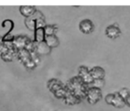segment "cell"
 Listing matches in <instances>:
<instances>
[{"label":"cell","mask_w":130,"mask_h":111,"mask_svg":"<svg viewBox=\"0 0 130 111\" xmlns=\"http://www.w3.org/2000/svg\"><path fill=\"white\" fill-rule=\"evenodd\" d=\"M66 86L71 92L74 93L81 100H84V98H87V91L88 90L89 86L86 84L78 75L70 79Z\"/></svg>","instance_id":"cell-1"},{"label":"cell","mask_w":130,"mask_h":111,"mask_svg":"<svg viewBox=\"0 0 130 111\" xmlns=\"http://www.w3.org/2000/svg\"><path fill=\"white\" fill-rule=\"evenodd\" d=\"M17 58H18L19 61L22 62V64L25 66V67H27L28 69H34L37 66V65L35 64V62L32 60V58H31L29 51L27 50L26 48L19 49L18 55H17Z\"/></svg>","instance_id":"cell-2"},{"label":"cell","mask_w":130,"mask_h":111,"mask_svg":"<svg viewBox=\"0 0 130 111\" xmlns=\"http://www.w3.org/2000/svg\"><path fill=\"white\" fill-rule=\"evenodd\" d=\"M105 101L109 105H111L117 108H122L126 106L125 100L119 94V92L110 93L105 97Z\"/></svg>","instance_id":"cell-3"},{"label":"cell","mask_w":130,"mask_h":111,"mask_svg":"<svg viewBox=\"0 0 130 111\" xmlns=\"http://www.w3.org/2000/svg\"><path fill=\"white\" fill-rule=\"evenodd\" d=\"M101 98H102L101 89H97V88H94V87L88 88V90L87 91V100L89 103L94 105V104L97 103Z\"/></svg>","instance_id":"cell-4"},{"label":"cell","mask_w":130,"mask_h":111,"mask_svg":"<svg viewBox=\"0 0 130 111\" xmlns=\"http://www.w3.org/2000/svg\"><path fill=\"white\" fill-rule=\"evenodd\" d=\"M78 76L83 80V82L86 84L89 85L92 83V82L94 81V78L92 77L90 73V70L85 66H80L78 67Z\"/></svg>","instance_id":"cell-5"},{"label":"cell","mask_w":130,"mask_h":111,"mask_svg":"<svg viewBox=\"0 0 130 111\" xmlns=\"http://www.w3.org/2000/svg\"><path fill=\"white\" fill-rule=\"evenodd\" d=\"M39 18H45L43 14L39 11H36L35 14L30 17H28L25 19V25L30 31H34L36 30V21Z\"/></svg>","instance_id":"cell-6"},{"label":"cell","mask_w":130,"mask_h":111,"mask_svg":"<svg viewBox=\"0 0 130 111\" xmlns=\"http://www.w3.org/2000/svg\"><path fill=\"white\" fill-rule=\"evenodd\" d=\"M78 28H79L80 31L83 32L84 34H90L94 31V22L89 19H85L82 20L78 24Z\"/></svg>","instance_id":"cell-7"},{"label":"cell","mask_w":130,"mask_h":111,"mask_svg":"<svg viewBox=\"0 0 130 111\" xmlns=\"http://www.w3.org/2000/svg\"><path fill=\"white\" fill-rule=\"evenodd\" d=\"M31 41V40L29 37L25 36V35H18V36L14 37L13 43L14 44V46L18 49H22L25 48L26 46Z\"/></svg>","instance_id":"cell-8"},{"label":"cell","mask_w":130,"mask_h":111,"mask_svg":"<svg viewBox=\"0 0 130 111\" xmlns=\"http://www.w3.org/2000/svg\"><path fill=\"white\" fill-rule=\"evenodd\" d=\"M121 34L120 29L117 23L111 24L108 26L105 30V35L110 39H117Z\"/></svg>","instance_id":"cell-9"},{"label":"cell","mask_w":130,"mask_h":111,"mask_svg":"<svg viewBox=\"0 0 130 111\" xmlns=\"http://www.w3.org/2000/svg\"><path fill=\"white\" fill-rule=\"evenodd\" d=\"M64 84L58 79H51L47 82V88L49 89V91H52L53 93H54L55 91H57L58 90L61 89L62 87H64Z\"/></svg>","instance_id":"cell-10"},{"label":"cell","mask_w":130,"mask_h":111,"mask_svg":"<svg viewBox=\"0 0 130 111\" xmlns=\"http://www.w3.org/2000/svg\"><path fill=\"white\" fill-rule=\"evenodd\" d=\"M63 100H64V102L67 104V105H71V106L78 104L81 101V100H80L79 98H78V97H77L74 93L71 92V91H69L68 94L66 95V97H65Z\"/></svg>","instance_id":"cell-11"},{"label":"cell","mask_w":130,"mask_h":111,"mask_svg":"<svg viewBox=\"0 0 130 111\" xmlns=\"http://www.w3.org/2000/svg\"><path fill=\"white\" fill-rule=\"evenodd\" d=\"M36 52L38 53L39 56H43V55H48L51 51V48L48 47L45 41L43 42H40V43L37 44V47H36Z\"/></svg>","instance_id":"cell-12"},{"label":"cell","mask_w":130,"mask_h":111,"mask_svg":"<svg viewBox=\"0 0 130 111\" xmlns=\"http://www.w3.org/2000/svg\"><path fill=\"white\" fill-rule=\"evenodd\" d=\"M36 11V7L33 6H22L20 7V13L26 18L32 16Z\"/></svg>","instance_id":"cell-13"},{"label":"cell","mask_w":130,"mask_h":111,"mask_svg":"<svg viewBox=\"0 0 130 111\" xmlns=\"http://www.w3.org/2000/svg\"><path fill=\"white\" fill-rule=\"evenodd\" d=\"M90 73L94 79H104L105 71L100 66H94L90 70Z\"/></svg>","instance_id":"cell-14"},{"label":"cell","mask_w":130,"mask_h":111,"mask_svg":"<svg viewBox=\"0 0 130 111\" xmlns=\"http://www.w3.org/2000/svg\"><path fill=\"white\" fill-rule=\"evenodd\" d=\"M45 43L48 45V47L50 48H54L59 46L60 41L58 40V38L56 37V35H51V36H45Z\"/></svg>","instance_id":"cell-15"},{"label":"cell","mask_w":130,"mask_h":111,"mask_svg":"<svg viewBox=\"0 0 130 111\" xmlns=\"http://www.w3.org/2000/svg\"><path fill=\"white\" fill-rule=\"evenodd\" d=\"M45 34L43 28L35 30V39H34L35 41L38 42V43H40V42L45 41Z\"/></svg>","instance_id":"cell-16"},{"label":"cell","mask_w":130,"mask_h":111,"mask_svg":"<svg viewBox=\"0 0 130 111\" xmlns=\"http://www.w3.org/2000/svg\"><path fill=\"white\" fill-rule=\"evenodd\" d=\"M69 91L70 90L68 89V87L65 85L64 87H62L61 89H60V90H58L57 91H55L54 94L57 98H64L65 97H66V95L68 94Z\"/></svg>","instance_id":"cell-17"},{"label":"cell","mask_w":130,"mask_h":111,"mask_svg":"<svg viewBox=\"0 0 130 111\" xmlns=\"http://www.w3.org/2000/svg\"><path fill=\"white\" fill-rule=\"evenodd\" d=\"M105 81L104 79H94V81L92 82V83L89 84V87H94L97 88V89H102L104 86Z\"/></svg>","instance_id":"cell-18"},{"label":"cell","mask_w":130,"mask_h":111,"mask_svg":"<svg viewBox=\"0 0 130 111\" xmlns=\"http://www.w3.org/2000/svg\"><path fill=\"white\" fill-rule=\"evenodd\" d=\"M45 36H51V35H55L57 31V26L56 25H46L44 28Z\"/></svg>","instance_id":"cell-19"},{"label":"cell","mask_w":130,"mask_h":111,"mask_svg":"<svg viewBox=\"0 0 130 111\" xmlns=\"http://www.w3.org/2000/svg\"><path fill=\"white\" fill-rule=\"evenodd\" d=\"M0 56H1V57H2L3 60L6 61V62H12V61L13 60V58L15 57L13 54H11V53H9V52L5 53V54L0 55Z\"/></svg>","instance_id":"cell-20"},{"label":"cell","mask_w":130,"mask_h":111,"mask_svg":"<svg viewBox=\"0 0 130 111\" xmlns=\"http://www.w3.org/2000/svg\"><path fill=\"white\" fill-rule=\"evenodd\" d=\"M29 53H30V56H31V58H32V60L35 62V64L36 65H38L40 63V56L38 54V53L36 52V50H32V51H29Z\"/></svg>","instance_id":"cell-21"},{"label":"cell","mask_w":130,"mask_h":111,"mask_svg":"<svg viewBox=\"0 0 130 111\" xmlns=\"http://www.w3.org/2000/svg\"><path fill=\"white\" fill-rule=\"evenodd\" d=\"M47 24L45 23V18H39L36 21V29H40V28H45Z\"/></svg>","instance_id":"cell-22"},{"label":"cell","mask_w":130,"mask_h":111,"mask_svg":"<svg viewBox=\"0 0 130 111\" xmlns=\"http://www.w3.org/2000/svg\"><path fill=\"white\" fill-rule=\"evenodd\" d=\"M129 93H130V91H128V89H126V88H123V89H121L120 91H119V94L120 95V96L122 97L124 100L128 96V94H129Z\"/></svg>","instance_id":"cell-23"},{"label":"cell","mask_w":130,"mask_h":111,"mask_svg":"<svg viewBox=\"0 0 130 111\" xmlns=\"http://www.w3.org/2000/svg\"><path fill=\"white\" fill-rule=\"evenodd\" d=\"M125 103H126V105H127L128 107H130V93L128 94V96L125 98Z\"/></svg>","instance_id":"cell-24"}]
</instances>
